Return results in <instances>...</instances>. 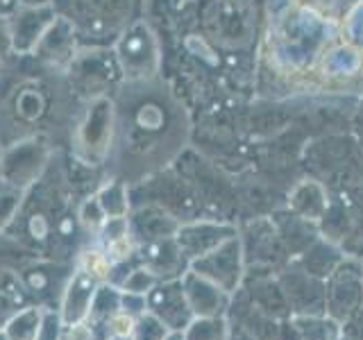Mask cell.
Segmentation results:
<instances>
[{
    "label": "cell",
    "mask_w": 363,
    "mask_h": 340,
    "mask_svg": "<svg viewBox=\"0 0 363 340\" xmlns=\"http://www.w3.org/2000/svg\"><path fill=\"white\" fill-rule=\"evenodd\" d=\"M68 68H71V79L79 94L94 100L105 98V91L111 82L113 73L121 71L116 57H109V52L77 55Z\"/></svg>",
    "instance_id": "cell-3"
},
{
    "label": "cell",
    "mask_w": 363,
    "mask_h": 340,
    "mask_svg": "<svg viewBox=\"0 0 363 340\" xmlns=\"http://www.w3.org/2000/svg\"><path fill=\"white\" fill-rule=\"evenodd\" d=\"M121 300H123V290L121 288H113L107 283H100L96 295H94V304H91V313H89V322L96 324V322H105L109 317L121 311Z\"/></svg>",
    "instance_id": "cell-9"
},
{
    "label": "cell",
    "mask_w": 363,
    "mask_h": 340,
    "mask_svg": "<svg viewBox=\"0 0 363 340\" xmlns=\"http://www.w3.org/2000/svg\"><path fill=\"white\" fill-rule=\"evenodd\" d=\"M57 18V11L52 5L45 7H18V11L11 18H7L9 26V41L11 50L18 55H32L39 45L41 37L45 34Z\"/></svg>",
    "instance_id": "cell-4"
},
{
    "label": "cell",
    "mask_w": 363,
    "mask_h": 340,
    "mask_svg": "<svg viewBox=\"0 0 363 340\" xmlns=\"http://www.w3.org/2000/svg\"><path fill=\"white\" fill-rule=\"evenodd\" d=\"M107 243V256H109V261L111 264H123V261H128V259H132V254L136 252V243H134V236L130 234V232H123V234H118V236H113V238H109V241H105Z\"/></svg>",
    "instance_id": "cell-15"
},
{
    "label": "cell",
    "mask_w": 363,
    "mask_h": 340,
    "mask_svg": "<svg viewBox=\"0 0 363 340\" xmlns=\"http://www.w3.org/2000/svg\"><path fill=\"white\" fill-rule=\"evenodd\" d=\"M107 340H132V338H118V336H109Z\"/></svg>",
    "instance_id": "cell-25"
},
{
    "label": "cell",
    "mask_w": 363,
    "mask_h": 340,
    "mask_svg": "<svg viewBox=\"0 0 363 340\" xmlns=\"http://www.w3.org/2000/svg\"><path fill=\"white\" fill-rule=\"evenodd\" d=\"M0 66H3V57H0Z\"/></svg>",
    "instance_id": "cell-27"
},
{
    "label": "cell",
    "mask_w": 363,
    "mask_h": 340,
    "mask_svg": "<svg viewBox=\"0 0 363 340\" xmlns=\"http://www.w3.org/2000/svg\"><path fill=\"white\" fill-rule=\"evenodd\" d=\"M157 277L152 275L150 270H134V272H130L128 275V279L123 281V286H121V290H125V293H134V295H147L150 293L155 286H157Z\"/></svg>",
    "instance_id": "cell-16"
},
{
    "label": "cell",
    "mask_w": 363,
    "mask_h": 340,
    "mask_svg": "<svg viewBox=\"0 0 363 340\" xmlns=\"http://www.w3.org/2000/svg\"><path fill=\"white\" fill-rule=\"evenodd\" d=\"M147 32L141 26H134L130 32H125L118 45H116V62L121 66V71L128 77H141L145 75L147 68Z\"/></svg>",
    "instance_id": "cell-8"
},
{
    "label": "cell",
    "mask_w": 363,
    "mask_h": 340,
    "mask_svg": "<svg viewBox=\"0 0 363 340\" xmlns=\"http://www.w3.org/2000/svg\"><path fill=\"white\" fill-rule=\"evenodd\" d=\"M98 204L105 211L107 218H125L128 215V200H125V188L118 181L102 186V191L96 196Z\"/></svg>",
    "instance_id": "cell-13"
},
{
    "label": "cell",
    "mask_w": 363,
    "mask_h": 340,
    "mask_svg": "<svg viewBox=\"0 0 363 340\" xmlns=\"http://www.w3.org/2000/svg\"><path fill=\"white\" fill-rule=\"evenodd\" d=\"M64 340H66V338H64Z\"/></svg>",
    "instance_id": "cell-28"
},
{
    "label": "cell",
    "mask_w": 363,
    "mask_h": 340,
    "mask_svg": "<svg viewBox=\"0 0 363 340\" xmlns=\"http://www.w3.org/2000/svg\"><path fill=\"white\" fill-rule=\"evenodd\" d=\"M64 320L60 313H52V311H45L43 315V324L39 329V336L37 340H64Z\"/></svg>",
    "instance_id": "cell-18"
},
{
    "label": "cell",
    "mask_w": 363,
    "mask_h": 340,
    "mask_svg": "<svg viewBox=\"0 0 363 340\" xmlns=\"http://www.w3.org/2000/svg\"><path fill=\"white\" fill-rule=\"evenodd\" d=\"M0 340H9V338L5 336V332H0Z\"/></svg>",
    "instance_id": "cell-26"
},
{
    "label": "cell",
    "mask_w": 363,
    "mask_h": 340,
    "mask_svg": "<svg viewBox=\"0 0 363 340\" xmlns=\"http://www.w3.org/2000/svg\"><path fill=\"white\" fill-rule=\"evenodd\" d=\"M147 313L159 317L170 332H184L193 320L186 293L182 281H157V286L145 295Z\"/></svg>",
    "instance_id": "cell-2"
},
{
    "label": "cell",
    "mask_w": 363,
    "mask_h": 340,
    "mask_svg": "<svg viewBox=\"0 0 363 340\" xmlns=\"http://www.w3.org/2000/svg\"><path fill=\"white\" fill-rule=\"evenodd\" d=\"M136 320L139 317L136 315H132V313H128V311H116L113 313L109 320H107V332H109V336H118V338H132L134 336V329H136Z\"/></svg>",
    "instance_id": "cell-17"
},
{
    "label": "cell",
    "mask_w": 363,
    "mask_h": 340,
    "mask_svg": "<svg viewBox=\"0 0 363 340\" xmlns=\"http://www.w3.org/2000/svg\"><path fill=\"white\" fill-rule=\"evenodd\" d=\"M113 105L109 98H96L91 102L84 123L77 130V150L89 164H100L109 152L111 143Z\"/></svg>",
    "instance_id": "cell-1"
},
{
    "label": "cell",
    "mask_w": 363,
    "mask_h": 340,
    "mask_svg": "<svg viewBox=\"0 0 363 340\" xmlns=\"http://www.w3.org/2000/svg\"><path fill=\"white\" fill-rule=\"evenodd\" d=\"M45 311L41 309H26L14 315L5 327V336L9 340H37L39 329L43 324Z\"/></svg>",
    "instance_id": "cell-10"
},
{
    "label": "cell",
    "mask_w": 363,
    "mask_h": 340,
    "mask_svg": "<svg viewBox=\"0 0 363 340\" xmlns=\"http://www.w3.org/2000/svg\"><path fill=\"white\" fill-rule=\"evenodd\" d=\"M79 220L86 227V230H102V225L107 222V215L98 204V200H89L82 209H79Z\"/></svg>",
    "instance_id": "cell-19"
},
{
    "label": "cell",
    "mask_w": 363,
    "mask_h": 340,
    "mask_svg": "<svg viewBox=\"0 0 363 340\" xmlns=\"http://www.w3.org/2000/svg\"><path fill=\"white\" fill-rule=\"evenodd\" d=\"M18 0H0V18H11L18 11Z\"/></svg>",
    "instance_id": "cell-22"
},
{
    "label": "cell",
    "mask_w": 363,
    "mask_h": 340,
    "mask_svg": "<svg viewBox=\"0 0 363 340\" xmlns=\"http://www.w3.org/2000/svg\"><path fill=\"white\" fill-rule=\"evenodd\" d=\"M75 37H77V30L73 23L57 14L55 23L45 30L39 45L34 48V55L52 66H71V62L77 57Z\"/></svg>",
    "instance_id": "cell-5"
},
{
    "label": "cell",
    "mask_w": 363,
    "mask_h": 340,
    "mask_svg": "<svg viewBox=\"0 0 363 340\" xmlns=\"http://www.w3.org/2000/svg\"><path fill=\"white\" fill-rule=\"evenodd\" d=\"M182 286H184L189 306L196 317H218L227 309L230 295L209 279L196 275L193 270L186 275V279H182Z\"/></svg>",
    "instance_id": "cell-6"
},
{
    "label": "cell",
    "mask_w": 363,
    "mask_h": 340,
    "mask_svg": "<svg viewBox=\"0 0 363 340\" xmlns=\"http://www.w3.org/2000/svg\"><path fill=\"white\" fill-rule=\"evenodd\" d=\"M7 50H11V41H9V26L7 18H0V57Z\"/></svg>",
    "instance_id": "cell-21"
},
{
    "label": "cell",
    "mask_w": 363,
    "mask_h": 340,
    "mask_svg": "<svg viewBox=\"0 0 363 340\" xmlns=\"http://www.w3.org/2000/svg\"><path fill=\"white\" fill-rule=\"evenodd\" d=\"M111 268L113 264L109 261L107 252H102L98 247H89L79 256V272H84L96 283H107L111 277Z\"/></svg>",
    "instance_id": "cell-12"
},
{
    "label": "cell",
    "mask_w": 363,
    "mask_h": 340,
    "mask_svg": "<svg viewBox=\"0 0 363 340\" xmlns=\"http://www.w3.org/2000/svg\"><path fill=\"white\" fill-rule=\"evenodd\" d=\"M166 340H184V336H182V332H170Z\"/></svg>",
    "instance_id": "cell-24"
},
{
    "label": "cell",
    "mask_w": 363,
    "mask_h": 340,
    "mask_svg": "<svg viewBox=\"0 0 363 340\" xmlns=\"http://www.w3.org/2000/svg\"><path fill=\"white\" fill-rule=\"evenodd\" d=\"M100 283H96L91 277H86L84 272H75V277L68 283V288L64 293V304H62V320L64 324H73L79 320H89L91 304H94V295L98 290Z\"/></svg>",
    "instance_id": "cell-7"
},
{
    "label": "cell",
    "mask_w": 363,
    "mask_h": 340,
    "mask_svg": "<svg viewBox=\"0 0 363 340\" xmlns=\"http://www.w3.org/2000/svg\"><path fill=\"white\" fill-rule=\"evenodd\" d=\"M21 7H45L52 5V0H18Z\"/></svg>",
    "instance_id": "cell-23"
},
{
    "label": "cell",
    "mask_w": 363,
    "mask_h": 340,
    "mask_svg": "<svg viewBox=\"0 0 363 340\" xmlns=\"http://www.w3.org/2000/svg\"><path fill=\"white\" fill-rule=\"evenodd\" d=\"M168 334H170V329L159 320V317L145 311L143 315H139V320H136L132 340H166Z\"/></svg>",
    "instance_id": "cell-14"
},
{
    "label": "cell",
    "mask_w": 363,
    "mask_h": 340,
    "mask_svg": "<svg viewBox=\"0 0 363 340\" xmlns=\"http://www.w3.org/2000/svg\"><path fill=\"white\" fill-rule=\"evenodd\" d=\"M64 338L66 340H98L96 338V327L91 324L89 320H79L73 322L64 329Z\"/></svg>",
    "instance_id": "cell-20"
},
{
    "label": "cell",
    "mask_w": 363,
    "mask_h": 340,
    "mask_svg": "<svg viewBox=\"0 0 363 340\" xmlns=\"http://www.w3.org/2000/svg\"><path fill=\"white\" fill-rule=\"evenodd\" d=\"M184 340H227V324L223 315L218 317H193L182 332Z\"/></svg>",
    "instance_id": "cell-11"
}]
</instances>
